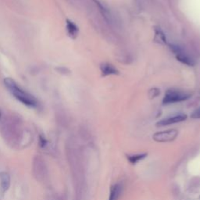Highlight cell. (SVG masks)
I'll list each match as a JSON object with an SVG mask.
<instances>
[{"instance_id":"cell-5","label":"cell","mask_w":200,"mask_h":200,"mask_svg":"<svg viewBox=\"0 0 200 200\" xmlns=\"http://www.w3.org/2000/svg\"><path fill=\"white\" fill-rule=\"evenodd\" d=\"M187 119V116L185 114H178V115L174 116V117H167L165 119H163L157 123V127H163V126H167V125L173 124L182 122Z\"/></svg>"},{"instance_id":"cell-3","label":"cell","mask_w":200,"mask_h":200,"mask_svg":"<svg viewBox=\"0 0 200 200\" xmlns=\"http://www.w3.org/2000/svg\"><path fill=\"white\" fill-rule=\"evenodd\" d=\"M169 48L176 55L177 60L180 61L181 64H185L188 67H193L195 65L194 60L189 55H187L180 46L175 44H169Z\"/></svg>"},{"instance_id":"cell-9","label":"cell","mask_w":200,"mask_h":200,"mask_svg":"<svg viewBox=\"0 0 200 200\" xmlns=\"http://www.w3.org/2000/svg\"><path fill=\"white\" fill-rule=\"evenodd\" d=\"M67 31L68 34L70 38H76L77 34H78L79 29L77 27V25L73 24V22L67 20Z\"/></svg>"},{"instance_id":"cell-12","label":"cell","mask_w":200,"mask_h":200,"mask_svg":"<svg viewBox=\"0 0 200 200\" xmlns=\"http://www.w3.org/2000/svg\"><path fill=\"white\" fill-rule=\"evenodd\" d=\"M146 156H147L146 153H144V154H139V155H133V156H128V157H127V159H128V160L130 161L132 164H135V163L139 162V160L145 158Z\"/></svg>"},{"instance_id":"cell-15","label":"cell","mask_w":200,"mask_h":200,"mask_svg":"<svg viewBox=\"0 0 200 200\" xmlns=\"http://www.w3.org/2000/svg\"><path fill=\"white\" fill-rule=\"evenodd\" d=\"M1 115H2V113H1V110H0V118H1Z\"/></svg>"},{"instance_id":"cell-13","label":"cell","mask_w":200,"mask_h":200,"mask_svg":"<svg viewBox=\"0 0 200 200\" xmlns=\"http://www.w3.org/2000/svg\"><path fill=\"white\" fill-rule=\"evenodd\" d=\"M191 117L192 119H200V108L193 111L191 114Z\"/></svg>"},{"instance_id":"cell-2","label":"cell","mask_w":200,"mask_h":200,"mask_svg":"<svg viewBox=\"0 0 200 200\" xmlns=\"http://www.w3.org/2000/svg\"><path fill=\"white\" fill-rule=\"evenodd\" d=\"M191 97V95L186 92L178 91V90H168L165 93L164 97L163 99V103L164 105L173 104V103H180L185 101Z\"/></svg>"},{"instance_id":"cell-8","label":"cell","mask_w":200,"mask_h":200,"mask_svg":"<svg viewBox=\"0 0 200 200\" xmlns=\"http://www.w3.org/2000/svg\"><path fill=\"white\" fill-rule=\"evenodd\" d=\"M10 184V178L8 174L2 173L0 175V188L2 193L8 190Z\"/></svg>"},{"instance_id":"cell-11","label":"cell","mask_w":200,"mask_h":200,"mask_svg":"<svg viewBox=\"0 0 200 200\" xmlns=\"http://www.w3.org/2000/svg\"><path fill=\"white\" fill-rule=\"evenodd\" d=\"M154 40L160 44H166V36L160 29H156L155 30Z\"/></svg>"},{"instance_id":"cell-1","label":"cell","mask_w":200,"mask_h":200,"mask_svg":"<svg viewBox=\"0 0 200 200\" xmlns=\"http://www.w3.org/2000/svg\"><path fill=\"white\" fill-rule=\"evenodd\" d=\"M4 83L7 88L11 91V93L15 96V98L20 102H21L23 104L32 107L37 105V101H36L35 98L21 89L20 87H18V85L12 78H10V77L5 78Z\"/></svg>"},{"instance_id":"cell-7","label":"cell","mask_w":200,"mask_h":200,"mask_svg":"<svg viewBox=\"0 0 200 200\" xmlns=\"http://www.w3.org/2000/svg\"><path fill=\"white\" fill-rule=\"evenodd\" d=\"M95 2L96 6H98V8L99 9V11L101 13V14L103 15V16L105 18V20L109 23H112L113 21V16H112V14L110 13L109 10L107 8H106L105 6L102 4L101 2H99L97 0H95Z\"/></svg>"},{"instance_id":"cell-6","label":"cell","mask_w":200,"mask_h":200,"mask_svg":"<svg viewBox=\"0 0 200 200\" xmlns=\"http://www.w3.org/2000/svg\"><path fill=\"white\" fill-rule=\"evenodd\" d=\"M100 70H101L102 76H103V77L119 74V71L117 70V68L114 67L112 64H107V63L101 64V66H100Z\"/></svg>"},{"instance_id":"cell-10","label":"cell","mask_w":200,"mask_h":200,"mask_svg":"<svg viewBox=\"0 0 200 200\" xmlns=\"http://www.w3.org/2000/svg\"><path fill=\"white\" fill-rule=\"evenodd\" d=\"M121 191H122V186H121V184H114V185L111 188L109 200L118 199L120 195H121Z\"/></svg>"},{"instance_id":"cell-14","label":"cell","mask_w":200,"mask_h":200,"mask_svg":"<svg viewBox=\"0 0 200 200\" xmlns=\"http://www.w3.org/2000/svg\"><path fill=\"white\" fill-rule=\"evenodd\" d=\"M159 94H160V90H159L158 88H153V89H151L150 91H149V97L155 98L158 96Z\"/></svg>"},{"instance_id":"cell-4","label":"cell","mask_w":200,"mask_h":200,"mask_svg":"<svg viewBox=\"0 0 200 200\" xmlns=\"http://www.w3.org/2000/svg\"><path fill=\"white\" fill-rule=\"evenodd\" d=\"M178 135V131L175 129H170L167 131H159L155 133L153 136V140L157 142H170L175 140Z\"/></svg>"}]
</instances>
